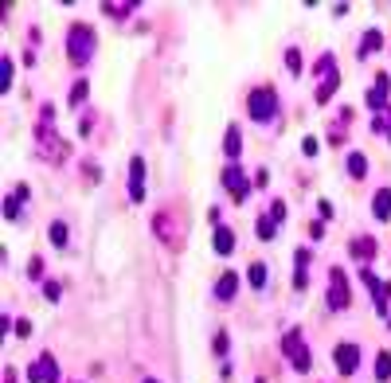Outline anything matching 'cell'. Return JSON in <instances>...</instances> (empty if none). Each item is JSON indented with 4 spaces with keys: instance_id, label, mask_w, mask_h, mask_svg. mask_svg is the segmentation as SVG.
<instances>
[{
    "instance_id": "38",
    "label": "cell",
    "mask_w": 391,
    "mask_h": 383,
    "mask_svg": "<svg viewBox=\"0 0 391 383\" xmlns=\"http://www.w3.org/2000/svg\"><path fill=\"white\" fill-rule=\"evenodd\" d=\"M317 212H321V219H332V215H337V207H332L329 200H321V204H317Z\"/></svg>"
},
{
    "instance_id": "19",
    "label": "cell",
    "mask_w": 391,
    "mask_h": 383,
    "mask_svg": "<svg viewBox=\"0 0 391 383\" xmlns=\"http://www.w3.org/2000/svg\"><path fill=\"white\" fill-rule=\"evenodd\" d=\"M153 231H157V238H161L164 247H176V235H172V219H169V212H157V215H153Z\"/></svg>"
},
{
    "instance_id": "35",
    "label": "cell",
    "mask_w": 391,
    "mask_h": 383,
    "mask_svg": "<svg viewBox=\"0 0 391 383\" xmlns=\"http://www.w3.org/2000/svg\"><path fill=\"white\" fill-rule=\"evenodd\" d=\"M12 332H16L20 341H28V336H32V321H28V317H20V321L12 324Z\"/></svg>"
},
{
    "instance_id": "32",
    "label": "cell",
    "mask_w": 391,
    "mask_h": 383,
    "mask_svg": "<svg viewBox=\"0 0 391 383\" xmlns=\"http://www.w3.org/2000/svg\"><path fill=\"white\" fill-rule=\"evenodd\" d=\"M212 344H215V356H219L223 364H227V348H231V336H227V332L219 329V332H215V341H212Z\"/></svg>"
},
{
    "instance_id": "18",
    "label": "cell",
    "mask_w": 391,
    "mask_h": 383,
    "mask_svg": "<svg viewBox=\"0 0 391 383\" xmlns=\"http://www.w3.org/2000/svg\"><path fill=\"white\" fill-rule=\"evenodd\" d=\"M380 47H383V32H380V28H368V32L360 35V47H356V55H360V59H368V55H375Z\"/></svg>"
},
{
    "instance_id": "14",
    "label": "cell",
    "mask_w": 391,
    "mask_h": 383,
    "mask_svg": "<svg viewBox=\"0 0 391 383\" xmlns=\"http://www.w3.org/2000/svg\"><path fill=\"white\" fill-rule=\"evenodd\" d=\"M223 157H227V164H239V157H243V129L239 126H227V133H223Z\"/></svg>"
},
{
    "instance_id": "22",
    "label": "cell",
    "mask_w": 391,
    "mask_h": 383,
    "mask_svg": "<svg viewBox=\"0 0 391 383\" xmlns=\"http://www.w3.org/2000/svg\"><path fill=\"white\" fill-rule=\"evenodd\" d=\"M344 169H349V176H352V180H364V176H368V153L352 149L349 161H344Z\"/></svg>"
},
{
    "instance_id": "2",
    "label": "cell",
    "mask_w": 391,
    "mask_h": 383,
    "mask_svg": "<svg viewBox=\"0 0 391 383\" xmlns=\"http://www.w3.org/2000/svg\"><path fill=\"white\" fill-rule=\"evenodd\" d=\"M278 106H282V98H278V90H274L270 83L251 86V94H247V118L251 121H258V126L274 121L278 118Z\"/></svg>"
},
{
    "instance_id": "27",
    "label": "cell",
    "mask_w": 391,
    "mask_h": 383,
    "mask_svg": "<svg viewBox=\"0 0 391 383\" xmlns=\"http://www.w3.org/2000/svg\"><path fill=\"white\" fill-rule=\"evenodd\" d=\"M391 379V352H375V383H387Z\"/></svg>"
},
{
    "instance_id": "39",
    "label": "cell",
    "mask_w": 391,
    "mask_h": 383,
    "mask_svg": "<svg viewBox=\"0 0 391 383\" xmlns=\"http://www.w3.org/2000/svg\"><path fill=\"white\" fill-rule=\"evenodd\" d=\"M301 153H306V157H317V141H313V137H306V141H301Z\"/></svg>"
},
{
    "instance_id": "17",
    "label": "cell",
    "mask_w": 391,
    "mask_h": 383,
    "mask_svg": "<svg viewBox=\"0 0 391 383\" xmlns=\"http://www.w3.org/2000/svg\"><path fill=\"white\" fill-rule=\"evenodd\" d=\"M47 243H52L55 250H67V243H71L67 219H52V223H47Z\"/></svg>"
},
{
    "instance_id": "31",
    "label": "cell",
    "mask_w": 391,
    "mask_h": 383,
    "mask_svg": "<svg viewBox=\"0 0 391 383\" xmlns=\"http://www.w3.org/2000/svg\"><path fill=\"white\" fill-rule=\"evenodd\" d=\"M43 298H47V301H52V305H55V301L63 298V281L47 278V281H43Z\"/></svg>"
},
{
    "instance_id": "10",
    "label": "cell",
    "mask_w": 391,
    "mask_h": 383,
    "mask_svg": "<svg viewBox=\"0 0 391 383\" xmlns=\"http://www.w3.org/2000/svg\"><path fill=\"white\" fill-rule=\"evenodd\" d=\"M387 94H391V75H383V71H380V75H375V83H372V90H368V98H364L368 110L380 114L383 106H391V102H387Z\"/></svg>"
},
{
    "instance_id": "13",
    "label": "cell",
    "mask_w": 391,
    "mask_h": 383,
    "mask_svg": "<svg viewBox=\"0 0 391 383\" xmlns=\"http://www.w3.org/2000/svg\"><path fill=\"white\" fill-rule=\"evenodd\" d=\"M375 250H380V243H375L372 235H356V238H352V243H349V255L356 258L360 266H372Z\"/></svg>"
},
{
    "instance_id": "42",
    "label": "cell",
    "mask_w": 391,
    "mask_h": 383,
    "mask_svg": "<svg viewBox=\"0 0 391 383\" xmlns=\"http://www.w3.org/2000/svg\"><path fill=\"white\" fill-rule=\"evenodd\" d=\"M141 383H161V379H141Z\"/></svg>"
},
{
    "instance_id": "21",
    "label": "cell",
    "mask_w": 391,
    "mask_h": 383,
    "mask_svg": "<svg viewBox=\"0 0 391 383\" xmlns=\"http://www.w3.org/2000/svg\"><path fill=\"white\" fill-rule=\"evenodd\" d=\"M332 75H340V71H337V55H332V51L317 55V63H313V78H321V83H325V78H332Z\"/></svg>"
},
{
    "instance_id": "26",
    "label": "cell",
    "mask_w": 391,
    "mask_h": 383,
    "mask_svg": "<svg viewBox=\"0 0 391 383\" xmlns=\"http://www.w3.org/2000/svg\"><path fill=\"white\" fill-rule=\"evenodd\" d=\"M372 129H375L380 137H387V141H391V106H383L380 114H372Z\"/></svg>"
},
{
    "instance_id": "34",
    "label": "cell",
    "mask_w": 391,
    "mask_h": 383,
    "mask_svg": "<svg viewBox=\"0 0 391 383\" xmlns=\"http://www.w3.org/2000/svg\"><path fill=\"white\" fill-rule=\"evenodd\" d=\"M28 278H32V281H47V278H43V258H28Z\"/></svg>"
},
{
    "instance_id": "25",
    "label": "cell",
    "mask_w": 391,
    "mask_h": 383,
    "mask_svg": "<svg viewBox=\"0 0 391 383\" xmlns=\"http://www.w3.org/2000/svg\"><path fill=\"white\" fill-rule=\"evenodd\" d=\"M255 235L263 238V243H270V238H278V223L263 212V215H258V223H255Z\"/></svg>"
},
{
    "instance_id": "29",
    "label": "cell",
    "mask_w": 391,
    "mask_h": 383,
    "mask_svg": "<svg viewBox=\"0 0 391 383\" xmlns=\"http://www.w3.org/2000/svg\"><path fill=\"white\" fill-rule=\"evenodd\" d=\"M286 67H289V75H301V71H306V59H301L298 47H286Z\"/></svg>"
},
{
    "instance_id": "37",
    "label": "cell",
    "mask_w": 391,
    "mask_h": 383,
    "mask_svg": "<svg viewBox=\"0 0 391 383\" xmlns=\"http://www.w3.org/2000/svg\"><path fill=\"white\" fill-rule=\"evenodd\" d=\"M90 129H94V114H90V110H86V114H83V118H78V133H83V137H86V133H90Z\"/></svg>"
},
{
    "instance_id": "7",
    "label": "cell",
    "mask_w": 391,
    "mask_h": 383,
    "mask_svg": "<svg viewBox=\"0 0 391 383\" xmlns=\"http://www.w3.org/2000/svg\"><path fill=\"white\" fill-rule=\"evenodd\" d=\"M332 367H337L340 375H356V367H360V344L340 341L337 348H332Z\"/></svg>"
},
{
    "instance_id": "24",
    "label": "cell",
    "mask_w": 391,
    "mask_h": 383,
    "mask_svg": "<svg viewBox=\"0 0 391 383\" xmlns=\"http://www.w3.org/2000/svg\"><path fill=\"white\" fill-rule=\"evenodd\" d=\"M86 98H90V83H86V75H78V78H75V86H71V98H67V102L78 110V106H83Z\"/></svg>"
},
{
    "instance_id": "33",
    "label": "cell",
    "mask_w": 391,
    "mask_h": 383,
    "mask_svg": "<svg viewBox=\"0 0 391 383\" xmlns=\"http://www.w3.org/2000/svg\"><path fill=\"white\" fill-rule=\"evenodd\" d=\"M266 215H270V219L282 227V223H286V204H282V200H270V207H266Z\"/></svg>"
},
{
    "instance_id": "20",
    "label": "cell",
    "mask_w": 391,
    "mask_h": 383,
    "mask_svg": "<svg viewBox=\"0 0 391 383\" xmlns=\"http://www.w3.org/2000/svg\"><path fill=\"white\" fill-rule=\"evenodd\" d=\"M266 281H270V266H266V262H251L247 266V286H251V290H266Z\"/></svg>"
},
{
    "instance_id": "43",
    "label": "cell",
    "mask_w": 391,
    "mask_h": 383,
    "mask_svg": "<svg viewBox=\"0 0 391 383\" xmlns=\"http://www.w3.org/2000/svg\"><path fill=\"white\" fill-rule=\"evenodd\" d=\"M255 383H266V379H255Z\"/></svg>"
},
{
    "instance_id": "41",
    "label": "cell",
    "mask_w": 391,
    "mask_h": 383,
    "mask_svg": "<svg viewBox=\"0 0 391 383\" xmlns=\"http://www.w3.org/2000/svg\"><path fill=\"white\" fill-rule=\"evenodd\" d=\"M383 321H387V329H391V309H387V317H383Z\"/></svg>"
},
{
    "instance_id": "12",
    "label": "cell",
    "mask_w": 391,
    "mask_h": 383,
    "mask_svg": "<svg viewBox=\"0 0 391 383\" xmlns=\"http://www.w3.org/2000/svg\"><path fill=\"white\" fill-rule=\"evenodd\" d=\"M309 262H313V250L309 247L294 250V290L298 293H306V286H309Z\"/></svg>"
},
{
    "instance_id": "8",
    "label": "cell",
    "mask_w": 391,
    "mask_h": 383,
    "mask_svg": "<svg viewBox=\"0 0 391 383\" xmlns=\"http://www.w3.org/2000/svg\"><path fill=\"white\" fill-rule=\"evenodd\" d=\"M239 290H243V278H239V270H223L219 278H215V286H212V298L219 301V305H231Z\"/></svg>"
},
{
    "instance_id": "23",
    "label": "cell",
    "mask_w": 391,
    "mask_h": 383,
    "mask_svg": "<svg viewBox=\"0 0 391 383\" xmlns=\"http://www.w3.org/2000/svg\"><path fill=\"white\" fill-rule=\"evenodd\" d=\"M337 90H340V75L325 78V83H321V86H317V90H313V102H317V106L332 102V94H337Z\"/></svg>"
},
{
    "instance_id": "15",
    "label": "cell",
    "mask_w": 391,
    "mask_h": 383,
    "mask_svg": "<svg viewBox=\"0 0 391 383\" xmlns=\"http://www.w3.org/2000/svg\"><path fill=\"white\" fill-rule=\"evenodd\" d=\"M212 250H215L219 258H231V255H235V231L219 223V227L212 231Z\"/></svg>"
},
{
    "instance_id": "28",
    "label": "cell",
    "mask_w": 391,
    "mask_h": 383,
    "mask_svg": "<svg viewBox=\"0 0 391 383\" xmlns=\"http://www.w3.org/2000/svg\"><path fill=\"white\" fill-rule=\"evenodd\" d=\"M102 12H106L110 20H129V16L137 12V4H102Z\"/></svg>"
},
{
    "instance_id": "5",
    "label": "cell",
    "mask_w": 391,
    "mask_h": 383,
    "mask_svg": "<svg viewBox=\"0 0 391 383\" xmlns=\"http://www.w3.org/2000/svg\"><path fill=\"white\" fill-rule=\"evenodd\" d=\"M325 305L332 309V313H344V309L352 305V290H349V274L340 270V266H332L329 270V293H325Z\"/></svg>"
},
{
    "instance_id": "1",
    "label": "cell",
    "mask_w": 391,
    "mask_h": 383,
    "mask_svg": "<svg viewBox=\"0 0 391 383\" xmlns=\"http://www.w3.org/2000/svg\"><path fill=\"white\" fill-rule=\"evenodd\" d=\"M94 55H98V32H94L90 24H71L67 28V59H71V67L83 71Z\"/></svg>"
},
{
    "instance_id": "40",
    "label": "cell",
    "mask_w": 391,
    "mask_h": 383,
    "mask_svg": "<svg viewBox=\"0 0 391 383\" xmlns=\"http://www.w3.org/2000/svg\"><path fill=\"white\" fill-rule=\"evenodd\" d=\"M20 379V372H16V367H4V383H16Z\"/></svg>"
},
{
    "instance_id": "6",
    "label": "cell",
    "mask_w": 391,
    "mask_h": 383,
    "mask_svg": "<svg viewBox=\"0 0 391 383\" xmlns=\"http://www.w3.org/2000/svg\"><path fill=\"white\" fill-rule=\"evenodd\" d=\"M24 379L28 383H63V367L52 352H40V356L24 367Z\"/></svg>"
},
{
    "instance_id": "9",
    "label": "cell",
    "mask_w": 391,
    "mask_h": 383,
    "mask_svg": "<svg viewBox=\"0 0 391 383\" xmlns=\"http://www.w3.org/2000/svg\"><path fill=\"white\" fill-rule=\"evenodd\" d=\"M145 157L129 161V204H145Z\"/></svg>"
},
{
    "instance_id": "11",
    "label": "cell",
    "mask_w": 391,
    "mask_h": 383,
    "mask_svg": "<svg viewBox=\"0 0 391 383\" xmlns=\"http://www.w3.org/2000/svg\"><path fill=\"white\" fill-rule=\"evenodd\" d=\"M28 200H32V188H28V184H16V188L8 192V200H4V219L16 223V219H20V212L28 207Z\"/></svg>"
},
{
    "instance_id": "30",
    "label": "cell",
    "mask_w": 391,
    "mask_h": 383,
    "mask_svg": "<svg viewBox=\"0 0 391 383\" xmlns=\"http://www.w3.org/2000/svg\"><path fill=\"white\" fill-rule=\"evenodd\" d=\"M12 71H16V63H12L8 55H0V90H8L12 86Z\"/></svg>"
},
{
    "instance_id": "16",
    "label": "cell",
    "mask_w": 391,
    "mask_h": 383,
    "mask_svg": "<svg viewBox=\"0 0 391 383\" xmlns=\"http://www.w3.org/2000/svg\"><path fill=\"white\" fill-rule=\"evenodd\" d=\"M372 215H375V223H391V188H375Z\"/></svg>"
},
{
    "instance_id": "4",
    "label": "cell",
    "mask_w": 391,
    "mask_h": 383,
    "mask_svg": "<svg viewBox=\"0 0 391 383\" xmlns=\"http://www.w3.org/2000/svg\"><path fill=\"white\" fill-rule=\"evenodd\" d=\"M219 184H223V192H227L231 200H235L239 207L251 200V192H255V180L247 176V169L243 164H223V172H219Z\"/></svg>"
},
{
    "instance_id": "36",
    "label": "cell",
    "mask_w": 391,
    "mask_h": 383,
    "mask_svg": "<svg viewBox=\"0 0 391 383\" xmlns=\"http://www.w3.org/2000/svg\"><path fill=\"white\" fill-rule=\"evenodd\" d=\"M309 238H313V243H321V238H325V219H313V223H309Z\"/></svg>"
},
{
    "instance_id": "3",
    "label": "cell",
    "mask_w": 391,
    "mask_h": 383,
    "mask_svg": "<svg viewBox=\"0 0 391 383\" xmlns=\"http://www.w3.org/2000/svg\"><path fill=\"white\" fill-rule=\"evenodd\" d=\"M282 352H286L289 367H294L298 375H306L309 367H313V352H309L306 332H301V329H286V336H282Z\"/></svg>"
}]
</instances>
